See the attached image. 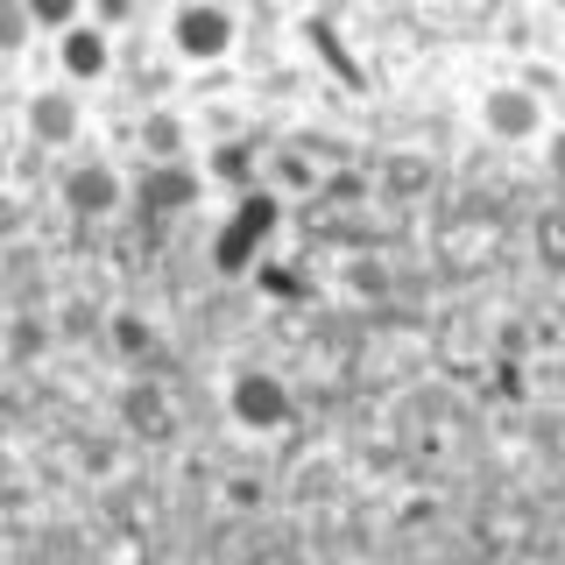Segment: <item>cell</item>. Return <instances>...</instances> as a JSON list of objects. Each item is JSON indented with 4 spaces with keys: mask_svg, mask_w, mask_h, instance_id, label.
<instances>
[{
    "mask_svg": "<svg viewBox=\"0 0 565 565\" xmlns=\"http://www.w3.org/2000/svg\"><path fill=\"white\" fill-rule=\"evenodd\" d=\"M220 35H226V22H212V14H184V43H191V50L220 43Z\"/></svg>",
    "mask_w": 565,
    "mask_h": 565,
    "instance_id": "1",
    "label": "cell"
},
{
    "mask_svg": "<svg viewBox=\"0 0 565 565\" xmlns=\"http://www.w3.org/2000/svg\"><path fill=\"white\" fill-rule=\"evenodd\" d=\"M99 64V43H85V35H78V43H71V71H93Z\"/></svg>",
    "mask_w": 565,
    "mask_h": 565,
    "instance_id": "2",
    "label": "cell"
},
{
    "mask_svg": "<svg viewBox=\"0 0 565 565\" xmlns=\"http://www.w3.org/2000/svg\"><path fill=\"white\" fill-rule=\"evenodd\" d=\"M22 35V14H0V43H14Z\"/></svg>",
    "mask_w": 565,
    "mask_h": 565,
    "instance_id": "3",
    "label": "cell"
}]
</instances>
